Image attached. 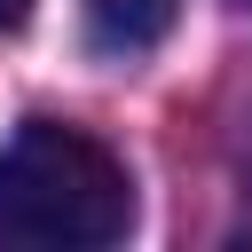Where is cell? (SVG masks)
Returning a JSON list of instances; mask_svg holds the SVG:
<instances>
[{"label":"cell","mask_w":252,"mask_h":252,"mask_svg":"<svg viewBox=\"0 0 252 252\" xmlns=\"http://www.w3.org/2000/svg\"><path fill=\"white\" fill-rule=\"evenodd\" d=\"M134 228V181L126 165L55 118L16 126L0 150V244L16 252H102Z\"/></svg>","instance_id":"cell-1"},{"label":"cell","mask_w":252,"mask_h":252,"mask_svg":"<svg viewBox=\"0 0 252 252\" xmlns=\"http://www.w3.org/2000/svg\"><path fill=\"white\" fill-rule=\"evenodd\" d=\"M181 0H87V39L102 55H142L173 32Z\"/></svg>","instance_id":"cell-2"},{"label":"cell","mask_w":252,"mask_h":252,"mask_svg":"<svg viewBox=\"0 0 252 252\" xmlns=\"http://www.w3.org/2000/svg\"><path fill=\"white\" fill-rule=\"evenodd\" d=\"M24 16H32V0H0V32H16Z\"/></svg>","instance_id":"cell-3"}]
</instances>
